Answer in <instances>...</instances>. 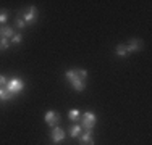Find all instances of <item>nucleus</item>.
<instances>
[{
	"label": "nucleus",
	"mask_w": 152,
	"mask_h": 145,
	"mask_svg": "<svg viewBox=\"0 0 152 145\" xmlns=\"http://www.w3.org/2000/svg\"><path fill=\"white\" fill-rule=\"evenodd\" d=\"M65 78L70 81V84L73 86V89L78 90V92H83V90L86 89V82L81 81V79L76 76V70H68L66 72H65Z\"/></svg>",
	"instance_id": "1"
},
{
	"label": "nucleus",
	"mask_w": 152,
	"mask_h": 145,
	"mask_svg": "<svg viewBox=\"0 0 152 145\" xmlns=\"http://www.w3.org/2000/svg\"><path fill=\"white\" fill-rule=\"evenodd\" d=\"M96 123H97V116L94 113H91V111H86L83 115V119H81V128L84 130H92Z\"/></svg>",
	"instance_id": "2"
},
{
	"label": "nucleus",
	"mask_w": 152,
	"mask_h": 145,
	"mask_svg": "<svg viewBox=\"0 0 152 145\" xmlns=\"http://www.w3.org/2000/svg\"><path fill=\"white\" fill-rule=\"evenodd\" d=\"M23 87H24V82L21 81L20 78H12L8 82H7V90H8V92H12L13 95L18 94V92H21V90H23Z\"/></svg>",
	"instance_id": "3"
},
{
	"label": "nucleus",
	"mask_w": 152,
	"mask_h": 145,
	"mask_svg": "<svg viewBox=\"0 0 152 145\" xmlns=\"http://www.w3.org/2000/svg\"><path fill=\"white\" fill-rule=\"evenodd\" d=\"M44 119H45V123L50 126V128H55V126H58L60 121H61L60 113H57V111H47Z\"/></svg>",
	"instance_id": "4"
},
{
	"label": "nucleus",
	"mask_w": 152,
	"mask_h": 145,
	"mask_svg": "<svg viewBox=\"0 0 152 145\" xmlns=\"http://www.w3.org/2000/svg\"><path fill=\"white\" fill-rule=\"evenodd\" d=\"M23 20H24V24H32V23H36V20H37V8H36L34 5H31L29 8H28V12L24 13Z\"/></svg>",
	"instance_id": "5"
},
{
	"label": "nucleus",
	"mask_w": 152,
	"mask_h": 145,
	"mask_svg": "<svg viewBox=\"0 0 152 145\" xmlns=\"http://www.w3.org/2000/svg\"><path fill=\"white\" fill-rule=\"evenodd\" d=\"M144 49V42L139 41V39H131L129 41V45H126V52L128 53H134V52H139V50Z\"/></svg>",
	"instance_id": "6"
},
{
	"label": "nucleus",
	"mask_w": 152,
	"mask_h": 145,
	"mask_svg": "<svg viewBox=\"0 0 152 145\" xmlns=\"http://www.w3.org/2000/svg\"><path fill=\"white\" fill-rule=\"evenodd\" d=\"M65 130L58 128V126H55V128H52V132H50V139H52V142H55V144H58L61 142V140L65 139Z\"/></svg>",
	"instance_id": "7"
},
{
	"label": "nucleus",
	"mask_w": 152,
	"mask_h": 145,
	"mask_svg": "<svg viewBox=\"0 0 152 145\" xmlns=\"http://www.w3.org/2000/svg\"><path fill=\"white\" fill-rule=\"evenodd\" d=\"M79 142H81V145H94L92 130H86L84 134H81L79 136Z\"/></svg>",
	"instance_id": "8"
},
{
	"label": "nucleus",
	"mask_w": 152,
	"mask_h": 145,
	"mask_svg": "<svg viewBox=\"0 0 152 145\" xmlns=\"http://www.w3.org/2000/svg\"><path fill=\"white\" fill-rule=\"evenodd\" d=\"M81 134H83V128H81V124H75V126H71V129H70V137L76 139V137H79Z\"/></svg>",
	"instance_id": "9"
},
{
	"label": "nucleus",
	"mask_w": 152,
	"mask_h": 145,
	"mask_svg": "<svg viewBox=\"0 0 152 145\" xmlns=\"http://www.w3.org/2000/svg\"><path fill=\"white\" fill-rule=\"evenodd\" d=\"M13 36H15V32H13L12 28H2L0 29V37H5V39H12Z\"/></svg>",
	"instance_id": "10"
},
{
	"label": "nucleus",
	"mask_w": 152,
	"mask_h": 145,
	"mask_svg": "<svg viewBox=\"0 0 152 145\" xmlns=\"http://www.w3.org/2000/svg\"><path fill=\"white\" fill-rule=\"evenodd\" d=\"M10 99H13V94L8 92L7 89H3V87H0V102H7Z\"/></svg>",
	"instance_id": "11"
},
{
	"label": "nucleus",
	"mask_w": 152,
	"mask_h": 145,
	"mask_svg": "<svg viewBox=\"0 0 152 145\" xmlns=\"http://www.w3.org/2000/svg\"><path fill=\"white\" fill-rule=\"evenodd\" d=\"M115 53H117L120 58H125L128 57V52H126V45L125 44H120V45H117V49H115Z\"/></svg>",
	"instance_id": "12"
},
{
	"label": "nucleus",
	"mask_w": 152,
	"mask_h": 145,
	"mask_svg": "<svg viewBox=\"0 0 152 145\" xmlns=\"http://www.w3.org/2000/svg\"><path fill=\"white\" fill-rule=\"evenodd\" d=\"M79 116H81V113H79V110H71L70 113H68V118H70V121H76V119L79 118Z\"/></svg>",
	"instance_id": "13"
},
{
	"label": "nucleus",
	"mask_w": 152,
	"mask_h": 145,
	"mask_svg": "<svg viewBox=\"0 0 152 145\" xmlns=\"http://www.w3.org/2000/svg\"><path fill=\"white\" fill-rule=\"evenodd\" d=\"M10 47V39L0 37V50H7Z\"/></svg>",
	"instance_id": "14"
},
{
	"label": "nucleus",
	"mask_w": 152,
	"mask_h": 145,
	"mask_svg": "<svg viewBox=\"0 0 152 145\" xmlns=\"http://www.w3.org/2000/svg\"><path fill=\"white\" fill-rule=\"evenodd\" d=\"M76 76H78L81 81H86V78H88V71L86 70H76Z\"/></svg>",
	"instance_id": "15"
},
{
	"label": "nucleus",
	"mask_w": 152,
	"mask_h": 145,
	"mask_svg": "<svg viewBox=\"0 0 152 145\" xmlns=\"http://www.w3.org/2000/svg\"><path fill=\"white\" fill-rule=\"evenodd\" d=\"M15 26H16L18 29H24V28H26V24H24V20H23V18H16V20H15Z\"/></svg>",
	"instance_id": "16"
},
{
	"label": "nucleus",
	"mask_w": 152,
	"mask_h": 145,
	"mask_svg": "<svg viewBox=\"0 0 152 145\" xmlns=\"http://www.w3.org/2000/svg\"><path fill=\"white\" fill-rule=\"evenodd\" d=\"M8 20V12L7 10H0V23H5Z\"/></svg>",
	"instance_id": "17"
},
{
	"label": "nucleus",
	"mask_w": 152,
	"mask_h": 145,
	"mask_svg": "<svg viewBox=\"0 0 152 145\" xmlns=\"http://www.w3.org/2000/svg\"><path fill=\"white\" fill-rule=\"evenodd\" d=\"M21 41H23V36H21V34H15V36L12 37V42L15 44V45H18V44H21Z\"/></svg>",
	"instance_id": "18"
},
{
	"label": "nucleus",
	"mask_w": 152,
	"mask_h": 145,
	"mask_svg": "<svg viewBox=\"0 0 152 145\" xmlns=\"http://www.w3.org/2000/svg\"><path fill=\"white\" fill-rule=\"evenodd\" d=\"M5 84H7V78H5L3 74H0V87L5 86Z\"/></svg>",
	"instance_id": "19"
}]
</instances>
